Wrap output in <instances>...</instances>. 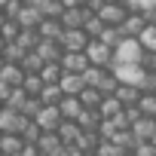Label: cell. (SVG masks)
I'll return each mask as SVG.
<instances>
[{
	"mask_svg": "<svg viewBox=\"0 0 156 156\" xmlns=\"http://www.w3.org/2000/svg\"><path fill=\"white\" fill-rule=\"evenodd\" d=\"M61 89H64V95H80V92L86 89L83 73H64V76H61Z\"/></svg>",
	"mask_w": 156,
	"mask_h": 156,
	"instance_id": "obj_22",
	"label": "cell"
},
{
	"mask_svg": "<svg viewBox=\"0 0 156 156\" xmlns=\"http://www.w3.org/2000/svg\"><path fill=\"white\" fill-rule=\"evenodd\" d=\"M6 19H9V16H6V9H0V28L6 25Z\"/></svg>",
	"mask_w": 156,
	"mask_h": 156,
	"instance_id": "obj_52",
	"label": "cell"
},
{
	"mask_svg": "<svg viewBox=\"0 0 156 156\" xmlns=\"http://www.w3.org/2000/svg\"><path fill=\"white\" fill-rule=\"evenodd\" d=\"M40 76H43V83H61V76H64L61 61H46L43 70H40Z\"/></svg>",
	"mask_w": 156,
	"mask_h": 156,
	"instance_id": "obj_25",
	"label": "cell"
},
{
	"mask_svg": "<svg viewBox=\"0 0 156 156\" xmlns=\"http://www.w3.org/2000/svg\"><path fill=\"white\" fill-rule=\"evenodd\" d=\"M3 31V37H6V43H12V40H19V34H22V25L16 22V19H6V25L0 28Z\"/></svg>",
	"mask_w": 156,
	"mask_h": 156,
	"instance_id": "obj_38",
	"label": "cell"
},
{
	"mask_svg": "<svg viewBox=\"0 0 156 156\" xmlns=\"http://www.w3.org/2000/svg\"><path fill=\"white\" fill-rule=\"evenodd\" d=\"M3 55H6V61H16V64H22L25 61V55H28V49L22 46V43H6V49H3Z\"/></svg>",
	"mask_w": 156,
	"mask_h": 156,
	"instance_id": "obj_32",
	"label": "cell"
},
{
	"mask_svg": "<svg viewBox=\"0 0 156 156\" xmlns=\"http://www.w3.org/2000/svg\"><path fill=\"white\" fill-rule=\"evenodd\" d=\"M132 153H135V156H156V144H153V141H138Z\"/></svg>",
	"mask_w": 156,
	"mask_h": 156,
	"instance_id": "obj_42",
	"label": "cell"
},
{
	"mask_svg": "<svg viewBox=\"0 0 156 156\" xmlns=\"http://www.w3.org/2000/svg\"><path fill=\"white\" fill-rule=\"evenodd\" d=\"M43 19H46V16H43V9H40V6H34V3H25V6H22V12L16 16V22H19L22 28H40V25H43Z\"/></svg>",
	"mask_w": 156,
	"mask_h": 156,
	"instance_id": "obj_8",
	"label": "cell"
},
{
	"mask_svg": "<svg viewBox=\"0 0 156 156\" xmlns=\"http://www.w3.org/2000/svg\"><path fill=\"white\" fill-rule=\"evenodd\" d=\"M101 141H104V135H101V132H80V138H76L73 144L80 147L83 153H89V156H92V153L98 150V144H101Z\"/></svg>",
	"mask_w": 156,
	"mask_h": 156,
	"instance_id": "obj_18",
	"label": "cell"
},
{
	"mask_svg": "<svg viewBox=\"0 0 156 156\" xmlns=\"http://www.w3.org/2000/svg\"><path fill=\"white\" fill-rule=\"evenodd\" d=\"M138 107H141V113H144V116H156V92H141Z\"/></svg>",
	"mask_w": 156,
	"mask_h": 156,
	"instance_id": "obj_34",
	"label": "cell"
},
{
	"mask_svg": "<svg viewBox=\"0 0 156 156\" xmlns=\"http://www.w3.org/2000/svg\"><path fill=\"white\" fill-rule=\"evenodd\" d=\"M6 49V37H3V31H0V52Z\"/></svg>",
	"mask_w": 156,
	"mask_h": 156,
	"instance_id": "obj_53",
	"label": "cell"
},
{
	"mask_svg": "<svg viewBox=\"0 0 156 156\" xmlns=\"http://www.w3.org/2000/svg\"><path fill=\"white\" fill-rule=\"evenodd\" d=\"M22 6H25L22 0H9V3H6V16H9V19H16V16L22 12Z\"/></svg>",
	"mask_w": 156,
	"mask_h": 156,
	"instance_id": "obj_45",
	"label": "cell"
},
{
	"mask_svg": "<svg viewBox=\"0 0 156 156\" xmlns=\"http://www.w3.org/2000/svg\"><path fill=\"white\" fill-rule=\"evenodd\" d=\"M80 132H83V129H80V122H76V119H64V122L58 126V135L64 138V144H73L76 138H80Z\"/></svg>",
	"mask_w": 156,
	"mask_h": 156,
	"instance_id": "obj_29",
	"label": "cell"
},
{
	"mask_svg": "<svg viewBox=\"0 0 156 156\" xmlns=\"http://www.w3.org/2000/svg\"><path fill=\"white\" fill-rule=\"evenodd\" d=\"M107 70H110V67L89 64V67L83 70V80H86V86H101V83H104V76H107Z\"/></svg>",
	"mask_w": 156,
	"mask_h": 156,
	"instance_id": "obj_24",
	"label": "cell"
},
{
	"mask_svg": "<svg viewBox=\"0 0 156 156\" xmlns=\"http://www.w3.org/2000/svg\"><path fill=\"white\" fill-rule=\"evenodd\" d=\"M116 86H119V76H116V73H113V67H110V70H107V76H104V83H101L98 89H101L104 95H113V92H116Z\"/></svg>",
	"mask_w": 156,
	"mask_h": 156,
	"instance_id": "obj_39",
	"label": "cell"
},
{
	"mask_svg": "<svg viewBox=\"0 0 156 156\" xmlns=\"http://www.w3.org/2000/svg\"><path fill=\"white\" fill-rule=\"evenodd\" d=\"M89 43H92V37L86 34V28H64V34H61L64 52H86Z\"/></svg>",
	"mask_w": 156,
	"mask_h": 156,
	"instance_id": "obj_3",
	"label": "cell"
},
{
	"mask_svg": "<svg viewBox=\"0 0 156 156\" xmlns=\"http://www.w3.org/2000/svg\"><path fill=\"white\" fill-rule=\"evenodd\" d=\"M104 3H107V0H86V9H89V12H101Z\"/></svg>",
	"mask_w": 156,
	"mask_h": 156,
	"instance_id": "obj_49",
	"label": "cell"
},
{
	"mask_svg": "<svg viewBox=\"0 0 156 156\" xmlns=\"http://www.w3.org/2000/svg\"><path fill=\"white\" fill-rule=\"evenodd\" d=\"M126 153H129L126 147H119L116 141H110V138H104V141L98 144V150H95L92 156H126Z\"/></svg>",
	"mask_w": 156,
	"mask_h": 156,
	"instance_id": "obj_31",
	"label": "cell"
},
{
	"mask_svg": "<svg viewBox=\"0 0 156 156\" xmlns=\"http://www.w3.org/2000/svg\"><path fill=\"white\" fill-rule=\"evenodd\" d=\"M64 6H86V0H61Z\"/></svg>",
	"mask_w": 156,
	"mask_h": 156,
	"instance_id": "obj_51",
	"label": "cell"
},
{
	"mask_svg": "<svg viewBox=\"0 0 156 156\" xmlns=\"http://www.w3.org/2000/svg\"><path fill=\"white\" fill-rule=\"evenodd\" d=\"M150 67L144 64H113V73L119 76V83H132V86H141L144 76H147Z\"/></svg>",
	"mask_w": 156,
	"mask_h": 156,
	"instance_id": "obj_6",
	"label": "cell"
},
{
	"mask_svg": "<svg viewBox=\"0 0 156 156\" xmlns=\"http://www.w3.org/2000/svg\"><path fill=\"white\" fill-rule=\"evenodd\" d=\"M43 64H46V61L40 58V52H37V49H34V52H28V55H25V61H22V67H25L28 73H40V70H43Z\"/></svg>",
	"mask_w": 156,
	"mask_h": 156,
	"instance_id": "obj_33",
	"label": "cell"
},
{
	"mask_svg": "<svg viewBox=\"0 0 156 156\" xmlns=\"http://www.w3.org/2000/svg\"><path fill=\"white\" fill-rule=\"evenodd\" d=\"M25 144H28V141H25L22 135H12V132H3V135H0V150H3V156H19Z\"/></svg>",
	"mask_w": 156,
	"mask_h": 156,
	"instance_id": "obj_17",
	"label": "cell"
},
{
	"mask_svg": "<svg viewBox=\"0 0 156 156\" xmlns=\"http://www.w3.org/2000/svg\"><path fill=\"white\" fill-rule=\"evenodd\" d=\"M107 3H122V0H107Z\"/></svg>",
	"mask_w": 156,
	"mask_h": 156,
	"instance_id": "obj_56",
	"label": "cell"
},
{
	"mask_svg": "<svg viewBox=\"0 0 156 156\" xmlns=\"http://www.w3.org/2000/svg\"><path fill=\"white\" fill-rule=\"evenodd\" d=\"M3 64H6V55H3V52H0V70H3Z\"/></svg>",
	"mask_w": 156,
	"mask_h": 156,
	"instance_id": "obj_54",
	"label": "cell"
},
{
	"mask_svg": "<svg viewBox=\"0 0 156 156\" xmlns=\"http://www.w3.org/2000/svg\"><path fill=\"white\" fill-rule=\"evenodd\" d=\"M80 101H83V107H101L104 92H101L98 86H86V89L80 92Z\"/></svg>",
	"mask_w": 156,
	"mask_h": 156,
	"instance_id": "obj_27",
	"label": "cell"
},
{
	"mask_svg": "<svg viewBox=\"0 0 156 156\" xmlns=\"http://www.w3.org/2000/svg\"><path fill=\"white\" fill-rule=\"evenodd\" d=\"M89 64H92V61H89V55H86V52H64V58H61L64 73H83Z\"/></svg>",
	"mask_w": 156,
	"mask_h": 156,
	"instance_id": "obj_11",
	"label": "cell"
},
{
	"mask_svg": "<svg viewBox=\"0 0 156 156\" xmlns=\"http://www.w3.org/2000/svg\"><path fill=\"white\" fill-rule=\"evenodd\" d=\"M19 156H43V153H40V144H25Z\"/></svg>",
	"mask_w": 156,
	"mask_h": 156,
	"instance_id": "obj_47",
	"label": "cell"
},
{
	"mask_svg": "<svg viewBox=\"0 0 156 156\" xmlns=\"http://www.w3.org/2000/svg\"><path fill=\"white\" fill-rule=\"evenodd\" d=\"M144 19H147L150 25H156V6H150V9H144Z\"/></svg>",
	"mask_w": 156,
	"mask_h": 156,
	"instance_id": "obj_50",
	"label": "cell"
},
{
	"mask_svg": "<svg viewBox=\"0 0 156 156\" xmlns=\"http://www.w3.org/2000/svg\"><path fill=\"white\" fill-rule=\"evenodd\" d=\"M61 113H64V119H76L83 113V101H80V95H64L61 98Z\"/></svg>",
	"mask_w": 156,
	"mask_h": 156,
	"instance_id": "obj_21",
	"label": "cell"
},
{
	"mask_svg": "<svg viewBox=\"0 0 156 156\" xmlns=\"http://www.w3.org/2000/svg\"><path fill=\"white\" fill-rule=\"evenodd\" d=\"M141 92H156V70H147L144 83H141Z\"/></svg>",
	"mask_w": 156,
	"mask_h": 156,
	"instance_id": "obj_43",
	"label": "cell"
},
{
	"mask_svg": "<svg viewBox=\"0 0 156 156\" xmlns=\"http://www.w3.org/2000/svg\"><path fill=\"white\" fill-rule=\"evenodd\" d=\"M89 16H92V12H89L86 6H64V12H61L58 19H61L64 28H83Z\"/></svg>",
	"mask_w": 156,
	"mask_h": 156,
	"instance_id": "obj_7",
	"label": "cell"
},
{
	"mask_svg": "<svg viewBox=\"0 0 156 156\" xmlns=\"http://www.w3.org/2000/svg\"><path fill=\"white\" fill-rule=\"evenodd\" d=\"M98 110L104 113V119H110V116L122 113V110H126V104H122L116 95H104V101H101V107H98Z\"/></svg>",
	"mask_w": 156,
	"mask_h": 156,
	"instance_id": "obj_28",
	"label": "cell"
},
{
	"mask_svg": "<svg viewBox=\"0 0 156 156\" xmlns=\"http://www.w3.org/2000/svg\"><path fill=\"white\" fill-rule=\"evenodd\" d=\"M153 144H156V138H153Z\"/></svg>",
	"mask_w": 156,
	"mask_h": 156,
	"instance_id": "obj_59",
	"label": "cell"
},
{
	"mask_svg": "<svg viewBox=\"0 0 156 156\" xmlns=\"http://www.w3.org/2000/svg\"><path fill=\"white\" fill-rule=\"evenodd\" d=\"M43 86H46V83H43L40 73H28V76H25V89H28V95H40Z\"/></svg>",
	"mask_w": 156,
	"mask_h": 156,
	"instance_id": "obj_35",
	"label": "cell"
},
{
	"mask_svg": "<svg viewBox=\"0 0 156 156\" xmlns=\"http://www.w3.org/2000/svg\"><path fill=\"white\" fill-rule=\"evenodd\" d=\"M147 55V46L138 40V37H122L116 43V52H113V64H141ZM110 64V67H113Z\"/></svg>",
	"mask_w": 156,
	"mask_h": 156,
	"instance_id": "obj_1",
	"label": "cell"
},
{
	"mask_svg": "<svg viewBox=\"0 0 156 156\" xmlns=\"http://www.w3.org/2000/svg\"><path fill=\"white\" fill-rule=\"evenodd\" d=\"M58 156H89V153H83V150L76 147V144H64V150H61Z\"/></svg>",
	"mask_w": 156,
	"mask_h": 156,
	"instance_id": "obj_46",
	"label": "cell"
},
{
	"mask_svg": "<svg viewBox=\"0 0 156 156\" xmlns=\"http://www.w3.org/2000/svg\"><path fill=\"white\" fill-rule=\"evenodd\" d=\"M0 156H3V150H0Z\"/></svg>",
	"mask_w": 156,
	"mask_h": 156,
	"instance_id": "obj_58",
	"label": "cell"
},
{
	"mask_svg": "<svg viewBox=\"0 0 156 156\" xmlns=\"http://www.w3.org/2000/svg\"><path fill=\"white\" fill-rule=\"evenodd\" d=\"M22 138H25L28 144H37V141L43 138V129H40V122H37V119H31V122H28V129L22 132Z\"/></svg>",
	"mask_w": 156,
	"mask_h": 156,
	"instance_id": "obj_36",
	"label": "cell"
},
{
	"mask_svg": "<svg viewBox=\"0 0 156 156\" xmlns=\"http://www.w3.org/2000/svg\"><path fill=\"white\" fill-rule=\"evenodd\" d=\"M34 119L40 122V129H43V132H58V126L64 122V113H61V107H58V104H43V110H40Z\"/></svg>",
	"mask_w": 156,
	"mask_h": 156,
	"instance_id": "obj_5",
	"label": "cell"
},
{
	"mask_svg": "<svg viewBox=\"0 0 156 156\" xmlns=\"http://www.w3.org/2000/svg\"><path fill=\"white\" fill-rule=\"evenodd\" d=\"M98 132H101V135H104V138H113V135H116V132H119V129H116V122H113V119H104V122H101V129H98Z\"/></svg>",
	"mask_w": 156,
	"mask_h": 156,
	"instance_id": "obj_44",
	"label": "cell"
},
{
	"mask_svg": "<svg viewBox=\"0 0 156 156\" xmlns=\"http://www.w3.org/2000/svg\"><path fill=\"white\" fill-rule=\"evenodd\" d=\"M61 98H64L61 83H46L43 92H40V101H43V104H61Z\"/></svg>",
	"mask_w": 156,
	"mask_h": 156,
	"instance_id": "obj_23",
	"label": "cell"
},
{
	"mask_svg": "<svg viewBox=\"0 0 156 156\" xmlns=\"http://www.w3.org/2000/svg\"><path fill=\"white\" fill-rule=\"evenodd\" d=\"M37 31H40V37L61 40V34H64V25H61V19H55V16H46V19H43V25H40Z\"/></svg>",
	"mask_w": 156,
	"mask_h": 156,
	"instance_id": "obj_19",
	"label": "cell"
},
{
	"mask_svg": "<svg viewBox=\"0 0 156 156\" xmlns=\"http://www.w3.org/2000/svg\"><path fill=\"white\" fill-rule=\"evenodd\" d=\"M132 132L138 141H153L156 138V116H138L132 122Z\"/></svg>",
	"mask_w": 156,
	"mask_h": 156,
	"instance_id": "obj_15",
	"label": "cell"
},
{
	"mask_svg": "<svg viewBox=\"0 0 156 156\" xmlns=\"http://www.w3.org/2000/svg\"><path fill=\"white\" fill-rule=\"evenodd\" d=\"M76 122H80L83 132H98L101 122H104V113H101L98 107H83V113L76 116Z\"/></svg>",
	"mask_w": 156,
	"mask_h": 156,
	"instance_id": "obj_12",
	"label": "cell"
},
{
	"mask_svg": "<svg viewBox=\"0 0 156 156\" xmlns=\"http://www.w3.org/2000/svg\"><path fill=\"white\" fill-rule=\"evenodd\" d=\"M37 144H40V153H43V156H58V153L64 150V138H61L58 132H43V138H40Z\"/></svg>",
	"mask_w": 156,
	"mask_h": 156,
	"instance_id": "obj_14",
	"label": "cell"
},
{
	"mask_svg": "<svg viewBox=\"0 0 156 156\" xmlns=\"http://www.w3.org/2000/svg\"><path fill=\"white\" fill-rule=\"evenodd\" d=\"M9 92H12V86H9V83H3V76H0V101H3V104H6Z\"/></svg>",
	"mask_w": 156,
	"mask_h": 156,
	"instance_id": "obj_48",
	"label": "cell"
},
{
	"mask_svg": "<svg viewBox=\"0 0 156 156\" xmlns=\"http://www.w3.org/2000/svg\"><path fill=\"white\" fill-rule=\"evenodd\" d=\"M113 46L110 43H104V40H92L89 46H86V55H89V61L92 64H101V67H110L113 64Z\"/></svg>",
	"mask_w": 156,
	"mask_h": 156,
	"instance_id": "obj_4",
	"label": "cell"
},
{
	"mask_svg": "<svg viewBox=\"0 0 156 156\" xmlns=\"http://www.w3.org/2000/svg\"><path fill=\"white\" fill-rule=\"evenodd\" d=\"M28 98H31V95H28V89H25V86H16V89L9 92V98H6V107H12V110H22V113H25Z\"/></svg>",
	"mask_w": 156,
	"mask_h": 156,
	"instance_id": "obj_26",
	"label": "cell"
},
{
	"mask_svg": "<svg viewBox=\"0 0 156 156\" xmlns=\"http://www.w3.org/2000/svg\"><path fill=\"white\" fill-rule=\"evenodd\" d=\"M28 122H31V116L28 113H22V110H12V107H0V129L3 132H12V135H22L25 129H28Z\"/></svg>",
	"mask_w": 156,
	"mask_h": 156,
	"instance_id": "obj_2",
	"label": "cell"
},
{
	"mask_svg": "<svg viewBox=\"0 0 156 156\" xmlns=\"http://www.w3.org/2000/svg\"><path fill=\"white\" fill-rule=\"evenodd\" d=\"M138 40H141L147 49H156V25H147V28H144V34H141Z\"/></svg>",
	"mask_w": 156,
	"mask_h": 156,
	"instance_id": "obj_41",
	"label": "cell"
},
{
	"mask_svg": "<svg viewBox=\"0 0 156 156\" xmlns=\"http://www.w3.org/2000/svg\"><path fill=\"white\" fill-rule=\"evenodd\" d=\"M0 76H3V83H9V86L16 89V86H25L28 70H25L22 64H16V61H6V64H3V70H0Z\"/></svg>",
	"mask_w": 156,
	"mask_h": 156,
	"instance_id": "obj_16",
	"label": "cell"
},
{
	"mask_svg": "<svg viewBox=\"0 0 156 156\" xmlns=\"http://www.w3.org/2000/svg\"><path fill=\"white\" fill-rule=\"evenodd\" d=\"M147 25H150V22L144 19V12H129L126 22L119 25V31H122V37H141Z\"/></svg>",
	"mask_w": 156,
	"mask_h": 156,
	"instance_id": "obj_9",
	"label": "cell"
},
{
	"mask_svg": "<svg viewBox=\"0 0 156 156\" xmlns=\"http://www.w3.org/2000/svg\"><path fill=\"white\" fill-rule=\"evenodd\" d=\"M126 156H135V153H132V150H129V153H126Z\"/></svg>",
	"mask_w": 156,
	"mask_h": 156,
	"instance_id": "obj_57",
	"label": "cell"
},
{
	"mask_svg": "<svg viewBox=\"0 0 156 156\" xmlns=\"http://www.w3.org/2000/svg\"><path fill=\"white\" fill-rule=\"evenodd\" d=\"M37 52H40L43 61H61V58H64V46H61V40H49V37H40Z\"/></svg>",
	"mask_w": 156,
	"mask_h": 156,
	"instance_id": "obj_10",
	"label": "cell"
},
{
	"mask_svg": "<svg viewBox=\"0 0 156 156\" xmlns=\"http://www.w3.org/2000/svg\"><path fill=\"white\" fill-rule=\"evenodd\" d=\"M126 107H132V104H138L141 101V86H132V83H119L116 86V92H113Z\"/></svg>",
	"mask_w": 156,
	"mask_h": 156,
	"instance_id": "obj_20",
	"label": "cell"
},
{
	"mask_svg": "<svg viewBox=\"0 0 156 156\" xmlns=\"http://www.w3.org/2000/svg\"><path fill=\"white\" fill-rule=\"evenodd\" d=\"M107 25H113V28H119L122 22H126V16H129V9H126V3H104L101 6V12H98Z\"/></svg>",
	"mask_w": 156,
	"mask_h": 156,
	"instance_id": "obj_13",
	"label": "cell"
},
{
	"mask_svg": "<svg viewBox=\"0 0 156 156\" xmlns=\"http://www.w3.org/2000/svg\"><path fill=\"white\" fill-rule=\"evenodd\" d=\"M40 9H43V16H61L64 12V3H61V0H40Z\"/></svg>",
	"mask_w": 156,
	"mask_h": 156,
	"instance_id": "obj_37",
	"label": "cell"
},
{
	"mask_svg": "<svg viewBox=\"0 0 156 156\" xmlns=\"http://www.w3.org/2000/svg\"><path fill=\"white\" fill-rule=\"evenodd\" d=\"M83 28H86V34H89L92 40H98V37L104 34V28H107V22H104V19H101L98 12H92V16L86 19V25H83Z\"/></svg>",
	"mask_w": 156,
	"mask_h": 156,
	"instance_id": "obj_30",
	"label": "cell"
},
{
	"mask_svg": "<svg viewBox=\"0 0 156 156\" xmlns=\"http://www.w3.org/2000/svg\"><path fill=\"white\" fill-rule=\"evenodd\" d=\"M6 3H9V0H0V9H6Z\"/></svg>",
	"mask_w": 156,
	"mask_h": 156,
	"instance_id": "obj_55",
	"label": "cell"
},
{
	"mask_svg": "<svg viewBox=\"0 0 156 156\" xmlns=\"http://www.w3.org/2000/svg\"><path fill=\"white\" fill-rule=\"evenodd\" d=\"M122 3H126V9H129V12H144V9L156 6V0H122Z\"/></svg>",
	"mask_w": 156,
	"mask_h": 156,
	"instance_id": "obj_40",
	"label": "cell"
}]
</instances>
